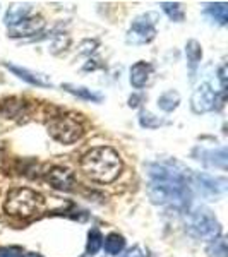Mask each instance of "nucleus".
Here are the masks:
<instances>
[{
	"instance_id": "obj_1",
	"label": "nucleus",
	"mask_w": 228,
	"mask_h": 257,
	"mask_svg": "<svg viewBox=\"0 0 228 257\" xmlns=\"http://www.w3.org/2000/svg\"><path fill=\"white\" fill-rule=\"evenodd\" d=\"M79 167L91 180L99 184H110L122 172V158L113 148L99 146L82 155Z\"/></svg>"
},
{
	"instance_id": "obj_2",
	"label": "nucleus",
	"mask_w": 228,
	"mask_h": 257,
	"mask_svg": "<svg viewBox=\"0 0 228 257\" xmlns=\"http://www.w3.org/2000/svg\"><path fill=\"white\" fill-rule=\"evenodd\" d=\"M146 192L156 206H187L190 199L187 180H153Z\"/></svg>"
},
{
	"instance_id": "obj_3",
	"label": "nucleus",
	"mask_w": 228,
	"mask_h": 257,
	"mask_svg": "<svg viewBox=\"0 0 228 257\" xmlns=\"http://www.w3.org/2000/svg\"><path fill=\"white\" fill-rule=\"evenodd\" d=\"M45 204V199L36 190L28 187H18L7 192L4 201V211L9 216L30 218L33 214L40 213Z\"/></svg>"
},
{
	"instance_id": "obj_4",
	"label": "nucleus",
	"mask_w": 228,
	"mask_h": 257,
	"mask_svg": "<svg viewBox=\"0 0 228 257\" xmlns=\"http://www.w3.org/2000/svg\"><path fill=\"white\" fill-rule=\"evenodd\" d=\"M185 230L190 237L197 240H214L221 233V225L216 218L211 214L209 209L197 208L187 216Z\"/></svg>"
},
{
	"instance_id": "obj_5",
	"label": "nucleus",
	"mask_w": 228,
	"mask_h": 257,
	"mask_svg": "<svg viewBox=\"0 0 228 257\" xmlns=\"http://www.w3.org/2000/svg\"><path fill=\"white\" fill-rule=\"evenodd\" d=\"M48 134L62 144H72L84 134L82 123L72 115H59L48 123Z\"/></svg>"
},
{
	"instance_id": "obj_6",
	"label": "nucleus",
	"mask_w": 228,
	"mask_h": 257,
	"mask_svg": "<svg viewBox=\"0 0 228 257\" xmlns=\"http://www.w3.org/2000/svg\"><path fill=\"white\" fill-rule=\"evenodd\" d=\"M156 12H146L138 16L132 21L129 31H127V43L129 45H144L149 43L156 36V24H158Z\"/></svg>"
},
{
	"instance_id": "obj_7",
	"label": "nucleus",
	"mask_w": 228,
	"mask_h": 257,
	"mask_svg": "<svg viewBox=\"0 0 228 257\" xmlns=\"http://www.w3.org/2000/svg\"><path fill=\"white\" fill-rule=\"evenodd\" d=\"M190 106H192L194 113H206V111L214 110V106H216V93L208 82H201L194 89L192 96H190Z\"/></svg>"
},
{
	"instance_id": "obj_8",
	"label": "nucleus",
	"mask_w": 228,
	"mask_h": 257,
	"mask_svg": "<svg viewBox=\"0 0 228 257\" xmlns=\"http://www.w3.org/2000/svg\"><path fill=\"white\" fill-rule=\"evenodd\" d=\"M45 182L52 189L60 190V192H69L72 190L74 184H76V177H74L72 170L64 167H52L45 173Z\"/></svg>"
},
{
	"instance_id": "obj_9",
	"label": "nucleus",
	"mask_w": 228,
	"mask_h": 257,
	"mask_svg": "<svg viewBox=\"0 0 228 257\" xmlns=\"http://www.w3.org/2000/svg\"><path fill=\"white\" fill-rule=\"evenodd\" d=\"M45 28V19L41 16H35V18H26L23 19L19 24L9 28V36L11 38H28L36 33H40Z\"/></svg>"
},
{
	"instance_id": "obj_10",
	"label": "nucleus",
	"mask_w": 228,
	"mask_h": 257,
	"mask_svg": "<svg viewBox=\"0 0 228 257\" xmlns=\"http://www.w3.org/2000/svg\"><path fill=\"white\" fill-rule=\"evenodd\" d=\"M7 69L11 70L12 74L19 77V79L30 82L33 86H40V88H52V81L48 79L45 74H38V72H33L30 69H24V67H18V65H12V64H4Z\"/></svg>"
},
{
	"instance_id": "obj_11",
	"label": "nucleus",
	"mask_w": 228,
	"mask_h": 257,
	"mask_svg": "<svg viewBox=\"0 0 228 257\" xmlns=\"http://www.w3.org/2000/svg\"><path fill=\"white\" fill-rule=\"evenodd\" d=\"M151 77H153V65L148 64V62L139 60L131 67L129 79H131V84L134 86L136 89H143L144 86H148Z\"/></svg>"
},
{
	"instance_id": "obj_12",
	"label": "nucleus",
	"mask_w": 228,
	"mask_h": 257,
	"mask_svg": "<svg viewBox=\"0 0 228 257\" xmlns=\"http://www.w3.org/2000/svg\"><path fill=\"white\" fill-rule=\"evenodd\" d=\"M197 180H199V187H201L211 197H219L226 192V180L225 178L202 173V175H197Z\"/></svg>"
},
{
	"instance_id": "obj_13",
	"label": "nucleus",
	"mask_w": 228,
	"mask_h": 257,
	"mask_svg": "<svg viewBox=\"0 0 228 257\" xmlns=\"http://www.w3.org/2000/svg\"><path fill=\"white\" fill-rule=\"evenodd\" d=\"M0 113L4 118H19L28 115V103L21 98H7L0 103Z\"/></svg>"
},
{
	"instance_id": "obj_14",
	"label": "nucleus",
	"mask_w": 228,
	"mask_h": 257,
	"mask_svg": "<svg viewBox=\"0 0 228 257\" xmlns=\"http://www.w3.org/2000/svg\"><path fill=\"white\" fill-rule=\"evenodd\" d=\"M31 11V6L30 4H16V6H12L7 9L6 16H4V23H6V26H16V24H19L23 19L28 18V14H30Z\"/></svg>"
},
{
	"instance_id": "obj_15",
	"label": "nucleus",
	"mask_w": 228,
	"mask_h": 257,
	"mask_svg": "<svg viewBox=\"0 0 228 257\" xmlns=\"http://www.w3.org/2000/svg\"><path fill=\"white\" fill-rule=\"evenodd\" d=\"M185 57H187V65L190 69V72H196L199 62L202 59V48L196 40H190L185 45Z\"/></svg>"
},
{
	"instance_id": "obj_16",
	"label": "nucleus",
	"mask_w": 228,
	"mask_h": 257,
	"mask_svg": "<svg viewBox=\"0 0 228 257\" xmlns=\"http://www.w3.org/2000/svg\"><path fill=\"white\" fill-rule=\"evenodd\" d=\"M67 93L74 94V96L81 98V99H86V101H94V103H99L103 99L101 94L94 93V91H91L88 88H84V86H74V84H64L62 86Z\"/></svg>"
},
{
	"instance_id": "obj_17",
	"label": "nucleus",
	"mask_w": 228,
	"mask_h": 257,
	"mask_svg": "<svg viewBox=\"0 0 228 257\" xmlns=\"http://www.w3.org/2000/svg\"><path fill=\"white\" fill-rule=\"evenodd\" d=\"M103 247L108 255H119L126 248V240L119 233H110L106 238H103Z\"/></svg>"
},
{
	"instance_id": "obj_18",
	"label": "nucleus",
	"mask_w": 228,
	"mask_h": 257,
	"mask_svg": "<svg viewBox=\"0 0 228 257\" xmlns=\"http://www.w3.org/2000/svg\"><path fill=\"white\" fill-rule=\"evenodd\" d=\"M206 14L211 16L218 24L225 26L228 21V4L226 2H216V4H209L206 7Z\"/></svg>"
},
{
	"instance_id": "obj_19",
	"label": "nucleus",
	"mask_w": 228,
	"mask_h": 257,
	"mask_svg": "<svg viewBox=\"0 0 228 257\" xmlns=\"http://www.w3.org/2000/svg\"><path fill=\"white\" fill-rule=\"evenodd\" d=\"M179 103H180V94L173 89L165 91V93L158 98V106L163 111H173L177 106H179Z\"/></svg>"
},
{
	"instance_id": "obj_20",
	"label": "nucleus",
	"mask_w": 228,
	"mask_h": 257,
	"mask_svg": "<svg viewBox=\"0 0 228 257\" xmlns=\"http://www.w3.org/2000/svg\"><path fill=\"white\" fill-rule=\"evenodd\" d=\"M103 247V235L98 228H91L88 233V243H86V252L88 255L98 254V250Z\"/></svg>"
},
{
	"instance_id": "obj_21",
	"label": "nucleus",
	"mask_w": 228,
	"mask_h": 257,
	"mask_svg": "<svg viewBox=\"0 0 228 257\" xmlns=\"http://www.w3.org/2000/svg\"><path fill=\"white\" fill-rule=\"evenodd\" d=\"M160 6L165 14H167L172 21H175V23H182V21H184L185 16H184V11H182L179 2H161Z\"/></svg>"
},
{
	"instance_id": "obj_22",
	"label": "nucleus",
	"mask_w": 228,
	"mask_h": 257,
	"mask_svg": "<svg viewBox=\"0 0 228 257\" xmlns=\"http://www.w3.org/2000/svg\"><path fill=\"white\" fill-rule=\"evenodd\" d=\"M208 257H228L226 254V240L225 237H218L209 243L206 248Z\"/></svg>"
},
{
	"instance_id": "obj_23",
	"label": "nucleus",
	"mask_w": 228,
	"mask_h": 257,
	"mask_svg": "<svg viewBox=\"0 0 228 257\" xmlns=\"http://www.w3.org/2000/svg\"><path fill=\"white\" fill-rule=\"evenodd\" d=\"M208 156L211 160H208L209 165H214V167H219L221 170L226 168V149H216V151H209Z\"/></svg>"
},
{
	"instance_id": "obj_24",
	"label": "nucleus",
	"mask_w": 228,
	"mask_h": 257,
	"mask_svg": "<svg viewBox=\"0 0 228 257\" xmlns=\"http://www.w3.org/2000/svg\"><path fill=\"white\" fill-rule=\"evenodd\" d=\"M139 122H141V125L146 127V128H156V127L161 125V120L158 117H155L153 113H149V111H146V110H143L139 113Z\"/></svg>"
},
{
	"instance_id": "obj_25",
	"label": "nucleus",
	"mask_w": 228,
	"mask_h": 257,
	"mask_svg": "<svg viewBox=\"0 0 228 257\" xmlns=\"http://www.w3.org/2000/svg\"><path fill=\"white\" fill-rule=\"evenodd\" d=\"M0 257H24L19 247H0Z\"/></svg>"
},
{
	"instance_id": "obj_26",
	"label": "nucleus",
	"mask_w": 228,
	"mask_h": 257,
	"mask_svg": "<svg viewBox=\"0 0 228 257\" xmlns=\"http://www.w3.org/2000/svg\"><path fill=\"white\" fill-rule=\"evenodd\" d=\"M120 257H148V254H146V250H143L139 245H136V247L129 248L126 254H122Z\"/></svg>"
},
{
	"instance_id": "obj_27",
	"label": "nucleus",
	"mask_w": 228,
	"mask_h": 257,
	"mask_svg": "<svg viewBox=\"0 0 228 257\" xmlns=\"http://www.w3.org/2000/svg\"><path fill=\"white\" fill-rule=\"evenodd\" d=\"M218 77H219V82H221V91H225L226 89V67H225V65L219 69Z\"/></svg>"
},
{
	"instance_id": "obj_28",
	"label": "nucleus",
	"mask_w": 228,
	"mask_h": 257,
	"mask_svg": "<svg viewBox=\"0 0 228 257\" xmlns=\"http://www.w3.org/2000/svg\"><path fill=\"white\" fill-rule=\"evenodd\" d=\"M28 257H41V255H40V254H30Z\"/></svg>"
}]
</instances>
